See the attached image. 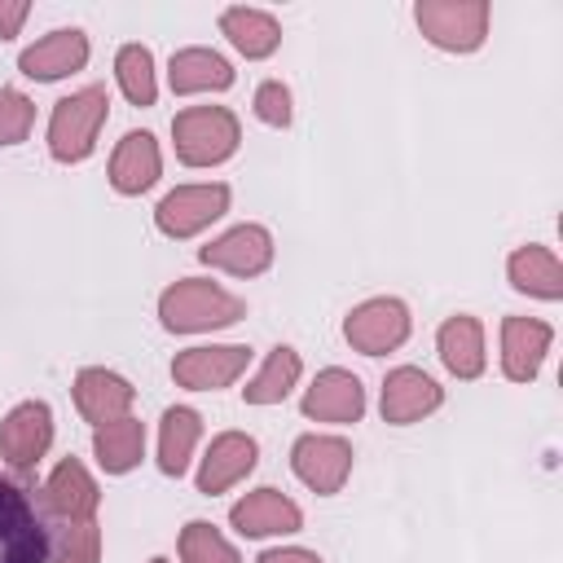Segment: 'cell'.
Segmentation results:
<instances>
[{
  "label": "cell",
  "instance_id": "1",
  "mask_svg": "<svg viewBox=\"0 0 563 563\" xmlns=\"http://www.w3.org/2000/svg\"><path fill=\"white\" fill-rule=\"evenodd\" d=\"M246 317V299L211 277H176L158 295V325L167 334H211L238 325Z\"/></svg>",
  "mask_w": 563,
  "mask_h": 563
},
{
  "label": "cell",
  "instance_id": "2",
  "mask_svg": "<svg viewBox=\"0 0 563 563\" xmlns=\"http://www.w3.org/2000/svg\"><path fill=\"white\" fill-rule=\"evenodd\" d=\"M110 119V92L101 84H88V88H75L70 97H62L48 114V132H44V145L57 163H84L92 158L97 150V136Z\"/></svg>",
  "mask_w": 563,
  "mask_h": 563
},
{
  "label": "cell",
  "instance_id": "3",
  "mask_svg": "<svg viewBox=\"0 0 563 563\" xmlns=\"http://www.w3.org/2000/svg\"><path fill=\"white\" fill-rule=\"evenodd\" d=\"M0 563H53V532L31 493L13 475H0Z\"/></svg>",
  "mask_w": 563,
  "mask_h": 563
},
{
  "label": "cell",
  "instance_id": "4",
  "mask_svg": "<svg viewBox=\"0 0 563 563\" xmlns=\"http://www.w3.org/2000/svg\"><path fill=\"white\" fill-rule=\"evenodd\" d=\"M172 145L185 167H220L242 145V123L229 106H185L172 119Z\"/></svg>",
  "mask_w": 563,
  "mask_h": 563
},
{
  "label": "cell",
  "instance_id": "5",
  "mask_svg": "<svg viewBox=\"0 0 563 563\" xmlns=\"http://www.w3.org/2000/svg\"><path fill=\"white\" fill-rule=\"evenodd\" d=\"M488 0H418L413 22L427 44L444 53H475L488 40Z\"/></svg>",
  "mask_w": 563,
  "mask_h": 563
},
{
  "label": "cell",
  "instance_id": "6",
  "mask_svg": "<svg viewBox=\"0 0 563 563\" xmlns=\"http://www.w3.org/2000/svg\"><path fill=\"white\" fill-rule=\"evenodd\" d=\"M233 202V189L224 180H194V185H176L172 194L158 198L154 207V229L172 242L198 238L202 229H211Z\"/></svg>",
  "mask_w": 563,
  "mask_h": 563
},
{
  "label": "cell",
  "instance_id": "7",
  "mask_svg": "<svg viewBox=\"0 0 563 563\" xmlns=\"http://www.w3.org/2000/svg\"><path fill=\"white\" fill-rule=\"evenodd\" d=\"M48 449H53V409L44 400H18L0 418V462L18 484H31Z\"/></svg>",
  "mask_w": 563,
  "mask_h": 563
},
{
  "label": "cell",
  "instance_id": "8",
  "mask_svg": "<svg viewBox=\"0 0 563 563\" xmlns=\"http://www.w3.org/2000/svg\"><path fill=\"white\" fill-rule=\"evenodd\" d=\"M413 330V317H409V303L396 299V295H374V299H361L347 317H343V339L352 352L361 356H383V352H396Z\"/></svg>",
  "mask_w": 563,
  "mask_h": 563
},
{
  "label": "cell",
  "instance_id": "9",
  "mask_svg": "<svg viewBox=\"0 0 563 563\" xmlns=\"http://www.w3.org/2000/svg\"><path fill=\"white\" fill-rule=\"evenodd\" d=\"M352 444L343 435H330V431H303L295 444H290V471L303 488H312L317 497H334L343 493L347 475H352Z\"/></svg>",
  "mask_w": 563,
  "mask_h": 563
},
{
  "label": "cell",
  "instance_id": "10",
  "mask_svg": "<svg viewBox=\"0 0 563 563\" xmlns=\"http://www.w3.org/2000/svg\"><path fill=\"white\" fill-rule=\"evenodd\" d=\"M251 356L255 352L246 343H194L172 356V378L185 391H220L246 374Z\"/></svg>",
  "mask_w": 563,
  "mask_h": 563
},
{
  "label": "cell",
  "instance_id": "11",
  "mask_svg": "<svg viewBox=\"0 0 563 563\" xmlns=\"http://www.w3.org/2000/svg\"><path fill=\"white\" fill-rule=\"evenodd\" d=\"M40 510L48 523H79V519H97L101 510V488L92 479V471L79 457H62L44 484H40Z\"/></svg>",
  "mask_w": 563,
  "mask_h": 563
},
{
  "label": "cell",
  "instance_id": "12",
  "mask_svg": "<svg viewBox=\"0 0 563 563\" xmlns=\"http://www.w3.org/2000/svg\"><path fill=\"white\" fill-rule=\"evenodd\" d=\"M273 255H277L273 233L264 224H251V220L246 224H233L220 238H211L207 246H198V260L207 268L229 273V277H260V273L273 268Z\"/></svg>",
  "mask_w": 563,
  "mask_h": 563
},
{
  "label": "cell",
  "instance_id": "13",
  "mask_svg": "<svg viewBox=\"0 0 563 563\" xmlns=\"http://www.w3.org/2000/svg\"><path fill=\"white\" fill-rule=\"evenodd\" d=\"M440 405H444V387H440L427 369H418V365H396V369H387L383 391H378V413H383V422H391V427H413V422L431 418Z\"/></svg>",
  "mask_w": 563,
  "mask_h": 563
},
{
  "label": "cell",
  "instance_id": "14",
  "mask_svg": "<svg viewBox=\"0 0 563 563\" xmlns=\"http://www.w3.org/2000/svg\"><path fill=\"white\" fill-rule=\"evenodd\" d=\"M365 405H369V400H365L361 378H356L352 369H343V365L317 369V378L303 387V400H299L303 418H312V422H334V427L361 422V418H365Z\"/></svg>",
  "mask_w": 563,
  "mask_h": 563
},
{
  "label": "cell",
  "instance_id": "15",
  "mask_svg": "<svg viewBox=\"0 0 563 563\" xmlns=\"http://www.w3.org/2000/svg\"><path fill=\"white\" fill-rule=\"evenodd\" d=\"M255 462H260L255 435H246V431H220V435H211V444L202 449L194 484H198L202 497H220V493H229L233 484H242V479L255 471Z\"/></svg>",
  "mask_w": 563,
  "mask_h": 563
},
{
  "label": "cell",
  "instance_id": "16",
  "mask_svg": "<svg viewBox=\"0 0 563 563\" xmlns=\"http://www.w3.org/2000/svg\"><path fill=\"white\" fill-rule=\"evenodd\" d=\"M229 523L238 537L264 541V537H290L303 528V510L295 497H286L282 488H251L246 497H238L229 506Z\"/></svg>",
  "mask_w": 563,
  "mask_h": 563
},
{
  "label": "cell",
  "instance_id": "17",
  "mask_svg": "<svg viewBox=\"0 0 563 563\" xmlns=\"http://www.w3.org/2000/svg\"><path fill=\"white\" fill-rule=\"evenodd\" d=\"M88 57H92L88 35H84L79 26H57V31L40 35L35 44H26V48L18 53V70H22L26 79H35V84H57V79L84 70Z\"/></svg>",
  "mask_w": 563,
  "mask_h": 563
},
{
  "label": "cell",
  "instance_id": "18",
  "mask_svg": "<svg viewBox=\"0 0 563 563\" xmlns=\"http://www.w3.org/2000/svg\"><path fill=\"white\" fill-rule=\"evenodd\" d=\"M70 391H75V409H79V418L92 422V427L119 422V418H128L132 405H136V387H132L123 374L106 369V365H84V369L75 374Z\"/></svg>",
  "mask_w": 563,
  "mask_h": 563
},
{
  "label": "cell",
  "instance_id": "19",
  "mask_svg": "<svg viewBox=\"0 0 563 563\" xmlns=\"http://www.w3.org/2000/svg\"><path fill=\"white\" fill-rule=\"evenodd\" d=\"M554 347V325L541 317H501V374L510 383H532Z\"/></svg>",
  "mask_w": 563,
  "mask_h": 563
},
{
  "label": "cell",
  "instance_id": "20",
  "mask_svg": "<svg viewBox=\"0 0 563 563\" xmlns=\"http://www.w3.org/2000/svg\"><path fill=\"white\" fill-rule=\"evenodd\" d=\"M106 176H110V189L123 198H141L145 189H154L163 176V150L154 132H123V141L110 154Z\"/></svg>",
  "mask_w": 563,
  "mask_h": 563
},
{
  "label": "cell",
  "instance_id": "21",
  "mask_svg": "<svg viewBox=\"0 0 563 563\" xmlns=\"http://www.w3.org/2000/svg\"><path fill=\"white\" fill-rule=\"evenodd\" d=\"M435 352H440V365H444L453 378H462V383L479 378V374L488 369V343H484L479 317H471V312L444 317L440 330H435Z\"/></svg>",
  "mask_w": 563,
  "mask_h": 563
},
{
  "label": "cell",
  "instance_id": "22",
  "mask_svg": "<svg viewBox=\"0 0 563 563\" xmlns=\"http://www.w3.org/2000/svg\"><path fill=\"white\" fill-rule=\"evenodd\" d=\"M238 79L233 62L207 44H189V48H176L172 62H167V84L176 97H194V92H229Z\"/></svg>",
  "mask_w": 563,
  "mask_h": 563
},
{
  "label": "cell",
  "instance_id": "23",
  "mask_svg": "<svg viewBox=\"0 0 563 563\" xmlns=\"http://www.w3.org/2000/svg\"><path fill=\"white\" fill-rule=\"evenodd\" d=\"M506 277L528 299H545V303L563 299V260L550 246H541V242L515 246L510 260H506Z\"/></svg>",
  "mask_w": 563,
  "mask_h": 563
},
{
  "label": "cell",
  "instance_id": "24",
  "mask_svg": "<svg viewBox=\"0 0 563 563\" xmlns=\"http://www.w3.org/2000/svg\"><path fill=\"white\" fill-rule=\"evenodd\" d=\"M202 444V413L194 405H172L158 418V471L167 479H180L194 466V453Z\"/></svg>",
  "mask_w": 563,
  "mask_h": 563
},
{
  "label": "cell",
  "instance_id": "25",
  "mask_svg": "<svg viewBox=\"0 0 563 563\" xmlns=\"http://www.w3.org/2000/svg\"><path fill=\"white\" fill-rule=\"evenodd\" d=\"M220 35L246 57V62H264L277 53L282 44V22L268 13V9H255V4H229L220 13Z\"/></svg>",
  "mask_w": 563,
  "mask_h": 563
},
{
  "label": "cell",
  "instance_id": "26",
  "mask_svg": "<svg viewBox=\"0 0 563 563\" xmlns=\"http://www.w3.org/2000/svg\"><path fill=\"white\" fill-rule=\"evenodd\" d=\"M299 378H303V356H299L290 343H277V347L260 361V369L246 378L242 400H246V405H282V400L299 387Z\"/></svg>",
  "mask_w": 563,
  "mask_h": 563
},
{
  "label": "cell",
  "instance_id": "27",
  "mask_svg": "<svg viewBox=\"0 0 563 563\" xmlns=\"http://www.w3.org/2000/svg\"><path fill=\"white\" fill-rule=\"evenodd\" d=\"M92 457L106 475H128L145 457V422L141 418H119L106 427H92Z\"/></svg>",
  "mask_w": 563,
  "mask_h": 563
},
{
  "label": "cell",
  "instance_id": "28",
  "mask_svg": "<svg viewBox=\"0 0 563 563\" xmlns=\"http://www.w3.org/2000/svg\"><path fill=\"white\" fill-rule=\"evenodd\" d=\"M114 84L132 106H154L158 101V70L154 53L145 44H123L114 53Z\"/></svg>",
  "mask_w": 563,
  "mask_h": 563
},
{
  "label": "cell",
  "instance_id": "29",
  "mask_svg": "<svg viewBox=\"0 0 563 563\" xmlns=\"http://www.w3.org/2000/svg\"><path fill=\"white\" fill-rule=\"evenodd\" d=\"M176 550H180V563H242L238 545L216 523H207V519H189L180 528Z\"/></svg>",
  "mask_w": 563,
  "mask_h": 563
},
{
  "label": "cell",
  "instance_id": "30",
  "mask_svg": "<svg viewBox=\"0 0 563 563\" xmlns=\"http://www.w3.org/2000/svg\"><path fill=\"white\" fill-rule=\"evenodd\" d=\"M53 532V563H101V523H48Z\"/></svg>",
  "mask_w": 563,
  "mask_h": 563
},
{
  "label": "cell",
  "instance_id": "31",
  "mask_svg": "<svg viewBox=\"0 0 563 563\" xmlns=\"http://www.w3.org/2000/svg\"><path fill=\"white\" fill-rule=\"evenodd\" d=\"M35 128V101L22 88H0V150H13Z\"/></svg>",
  "mask_w": 563,
  "mask_h": 563
},
{
  "label": "cell",
  "instance_id": "32",
  "mask_svg": "<svg viewBox=\"0 0 563 563\" xmlns=\"http://www.w3.org/2000/svg\"><path fill=\"white\" fill-rule=\"evenodd\" d=\"M251 110H255V119L268 123V128H290V119H295V97H290V88H286L282 79H264V84L255 88V97H251Z\"/></svg>",
  "mask_w": 563,
  "mask_h": 563
},
{
  "label": "cell",
  "instance_id": "33",
  "mask_svg": "<svg viewBox=\"0 0 563 563\" xmlns=\"http://www.w3.org/2000/svg\"><path fill=\"white\" fill-rule=\"evenodd\" d=\"M255 563H325V559L303 545H268V550H260Z\"/></svg>",
  "mask_w": 563,
  "mask_h": 563
},
{
  "label": "cell",
  "instance_id": "34",
  "mask_svg": "<svg viewBox=\"0 0 563 563\" xmlns=\"http://www.w3.org/2000/svg\"><path fill=\"white\" fill-rule=\"evenodd\" d=\"M26 18H31V4L26 0H0V40H13Z\"/></svg>",
  "mask_w": 563,
  "mask_h": 563
},
{
  "label": "cell",
  "instance_id": "35",
  "mask_svg": "<svg viewBox=\"0 0 563 563\" xmlns=\"http://www.w3.org/2000/svg\"><path fill=\"white\" fill-rule=\"evenodd\" d=\"M150 563H172V559H163V554H154V559H150Z\"/></svg>",
  "mask_w": 563,
  "mask_h": 563
}]
</instances>
